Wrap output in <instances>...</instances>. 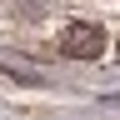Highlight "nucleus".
Returning a JSON list of instances; mask_svg holds the SVG:
<instances>
[{"mask_svg": "<svg viewBox=\"0 0 120 120\" xmlns=\"http://www.w3.org/2000/svg\"><path fill=\"white\" fill-rule=\"evenodd\" d=\"M60 50H65L70 60H100V50H105V30L90 25V20H70L65 30H60Z\"/></svg>", "mask_w": 120, "mask_h": 120, "instance_id": "nucleus-1", "label": "nucleus"}]
</instances>
